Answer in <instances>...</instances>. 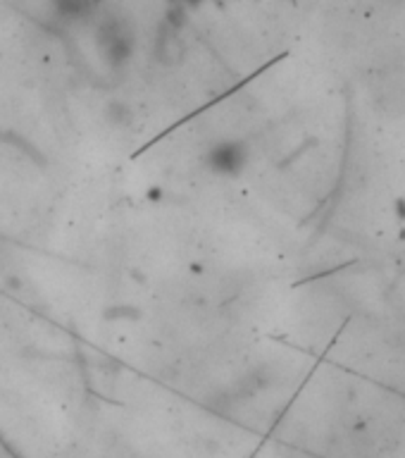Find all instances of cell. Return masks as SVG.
Returning a JSON list of instances; mask_svg holds the SVG:
<instances>
[{
  "label": "cell",
  "mask_w": 405,
  "mask_h": 458,
  "mask_svg": "<svg viewBox=\"0 0 405 458\" xmlns=\"http://www.w3.org/2000/svg\"><path fill=\"white\" fill-rule=\"evenodd\" d=\"M96 34V50L103 57V63L120 70L131 63L136 53V27L129 14L114 7H105L98 20L93 21Z\"/></svg>",
  "instance_id": "obj_1"
},
{
  "label": "cell",
  "mask_w": 405,
  "mask_h": 458,
  "mask_svg": "<svg viewBox=\"0 0 405 458\" xmlns=\"http://www.w3.org/2000/svg\"><path fill=\"white\" fill-rule=\"evenodd\" d=\"M203 165L213 177L236 179L249 170L250 148L243 139H217L203 153Z\"/></svg>",
  "instance_id": "obj_2"
},
{
  "label": "cell",
  "mask_w": 405,
  "mask_h": 458,
  "mask_svg": "<svg viewBox=\"0 0 405 458\" xmlns=\"http://www.w3.org/2000/svg\"><path fill=\"white\" fill-rule=\"evenodd\" d=\"M50 14L63 27H93L103 10L105 0H48Z\"/></svg>",
  "instance_id": "obj_3"
},
{
  "label": "cell",
  "mask_w": 405,
  "mask_h": 458,
  "mask_svg": "<svg viewBox=\"0 0 405 458\" xmlns=\"http://www.w3.org/2000/svg\"><path fill=\"white\" fill-rule=\"evenodd\" d=\"M107 120L113 122V124H117V127H122L124 122L131 120V113H129V107L124 106V103H110V107H107Z\"/></svg>",
  "instance_id": "obj_4"
},
{
  "label": "cell",
  "mask_w": 405,
  "mask_h": 458,
  "mask_svg": "<svg viewBox=\"0 0 405 458\" xmlns=\"http://www.w3.org/2000/svg\"><path fill=\"white\" fill-rule=\"evenodd\" d=\"M172 3H177V5H198L203 0H172Z\"/></svg>",
  "instance_id": "obj_5"
}]
</instances>
